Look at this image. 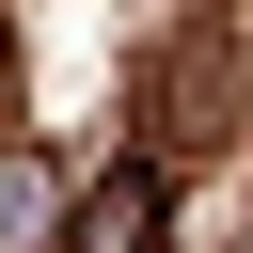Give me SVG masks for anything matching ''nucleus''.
I'll use <instances>...</instances> for the list:
<instances>
[{"label":"nucleus","instance_id":"obj_2","mask_svg":"<svg viewBox=\"0 0 253 253\" xmlns=\"http://www.w3.org/2000/svg\"><path fill=\"white\" fill-rule=\"evenodd\" d=\"M32 221H47V174H32V158H0V253H16Z\"/></svg>","mask_w":253,"mask_h":253},{"label":"nucleus","instance_id":"obj_1","mask_svg":"<svg viewBox=\"0 0 253 253\" xmlns=\"http://www.w3.org/2000/svg\"><path fill=\"white\" fill-rule=\"evenodd\" d=\"M158 221H174V190H158V174H111V190L79 206V237H63V253H158Z\"/></svg>","mask_w":253,"mask_h":253}]
</instances>
